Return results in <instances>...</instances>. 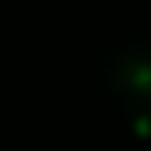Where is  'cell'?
Returning a JSON list of instances; mask_svg holds the SVG:
<instances>
[{
	"instance_id": "6da1fadb",
	"label": "cell",
	"mask_w": 151,
	"mask_h": 151,
	"mask_svg": "<svg viewBox=\"0 0 151 151\" xmlns=\"http://www.w3.org/2000/svg\"><path fill=\"white\" fill-rule=\"evenodd\" d=\"M102 76L122 105L151 102V46L135 40L112 46L102 59Z\"/></svg>"
},
{
	"instance_id": "7a4b0ae2",
	"label": "cell",
	"mask_w": 151,
	"mask_h": 151,
	"mask_svg": "<svg viewBox=\"0 0 151 151\" xmlns=\"http://www.w3.org/2000/svg\"><path fill=\"white\" fill-rule=\"evenodd\" d=\"M125 118H128V128L141 138H151V102H135V105H122Z\"/></svg>"
}]
</instances>
